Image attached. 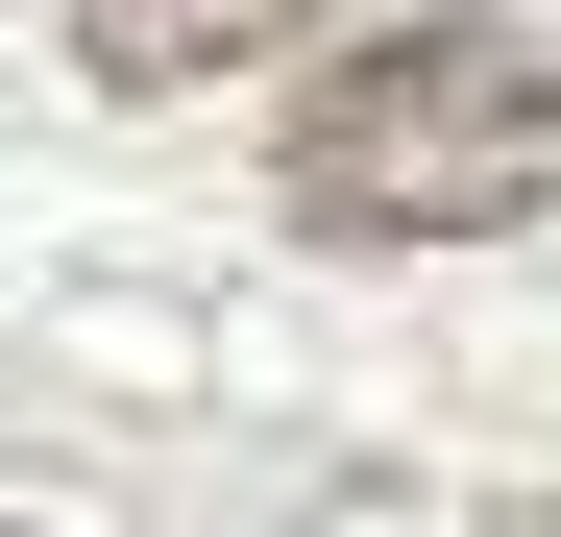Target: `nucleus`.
Masks as SVG:
<instances>
[{"label": "nucleus", "mask_w": 561, "mask_h": 537, "mask_svg": "<svg viewBox=\"0 0 561 537\" xmlns=\"http://www.w3.org/2000/svg\"><path fill=\"white\" fill-rule=\"evenodd\" d=\"M489 537H561V489H537V513H489Z\"/></svg>", "instance_id": "nucleus-3"}, {"label": "nucleus", "mask_w": 561, "mask_h": 537, "mask_svg": "<svg viewBox=\"0 0 561 537\" xmlns=\"http://www.w3.org/2000/svg\"><path fill=\"white\" fill-rule=\"evenodd\" d=\"M268 196L318 244H513L561 220V49L537 25H391L268 123Z\"/></svg>", "instance_id": "nucleus-1"}, {"label": "nucleus", "mask_w": 561, "mask_h": 537, "mask_svg": "<svg viewBox=\"0 0 561 537\" xmlns=\"http://www.w3.org/2000/svg\"><path fill=\"white\" fill-rule=\"evenodd\" d=\"M0 537H25V513H0Z\"/></svg>", "instance_id": "nucleus-4"}, {"label": "nucleus", "mask_w": 561, "mask_h": 537, "mask_svg": "<svg viewBox=\"0 0 561 537\" xmlns=\"http://www.w3.org/2000/svg\"><path fill=\"white\" fill-rule=\"evenodd\" d=\"M342 0H73V49L123 73V99H196V73H244V49H318Z\"/></svg>", "instance_id": "nucleus-2"}]
</instances>
